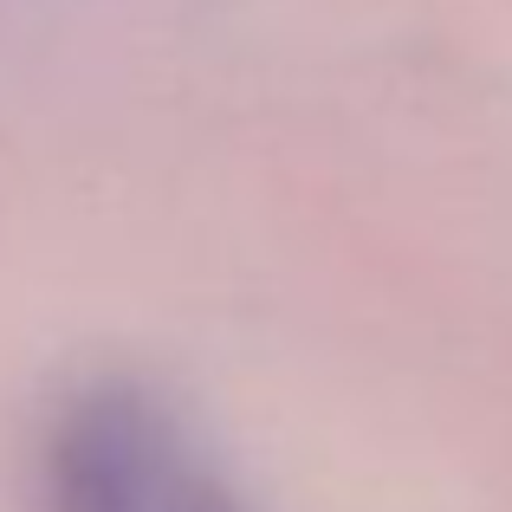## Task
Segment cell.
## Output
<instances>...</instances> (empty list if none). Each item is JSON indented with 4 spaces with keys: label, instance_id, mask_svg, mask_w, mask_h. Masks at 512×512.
I'll return each mask as SVG.
<instances>
[{
    "label": "cell",
    "instance_id": "1",
    "mask_svg": "<svg viewBox=\"0 0 512 512\" xmlns=\"http://www.w3.org/2000/svg\"><path fill=\"white\" fill-rule=\"evenodd\" d=\"M39 512H253L195 422L143 376H85L39 428Z\"/></svg>",
    "mask_w": 512,
    "mask_h": 512
}]
</instances>
